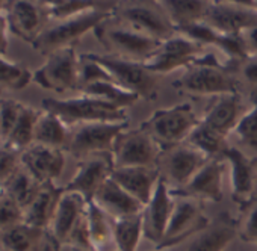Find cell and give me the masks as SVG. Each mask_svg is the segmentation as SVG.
I'll use <instances>...</instances> for the list:
<instances>
[{"label": "cell", "mask_w": 257, "mask_h": 251, "mask_svg": "<svg viewBox=\"0 0 257 251\" xmlns=\"http://www.w3.org/2000/svg\"><path fill=\"white\" fill-rule=\"evenodd\" d=\"M231 68L234 67L221 64L213 53H204L194 65L186 68L182 77L173 82V88L180 94L185 92L197 97L239 94Z\"/></svg>", "instance_id": "cell-1"}, {"label": "cell", "mask_w": 257, "mask_h": 251, "mask_svg": "<svg viewBox=\"0 0 257 251\" xmlns=\"http://www.w3.org/2000/svg\"><path fill=\"white\" fill-rule=\"evenodd\" d=\"M200 122L201 118L195 115L192 106L189 103H182L155 110L150 118L141 124V128L158 143L164 153L183 144Z\"/></svg>", "instance_id": "cell-2"}, {"label": "cell", "mask_w": 257, "mask_h": 251, "mask_svg": "<svg viewBox=\"0 0 257 251\" xmlns=\"http://www.w3.org/2000/svg\"><path fill=\"white\" fill-rule=\"evenodd\" d=\"M43 109L56 115L62 122L80 126L89 122H124L127 121L125 109L116 107L103 100L80 94L73 98H44Z\"/></svg>", "instance_id": "cell-3"}, {"label": "cell", "mask_w": 257, "mask_h": 251, "mask_svg": "<svg viewBox=\"0 0 257 251\" xmlns=\"http://www.w3.org/2000/svg\"><path fill=\"white\" fill-rule=\"evenodd\" d=\"M115 13L116 11L94 10L67 20L55 22L43 31V34L35 40L32 47L46 56L61 49L74 47V44L86 32L95 31L104 22L112 20L115 17Z\"/></svg>", "instance_id": "cell-4"}, {"label": "cell", "mask_w": 257, "mask_h": 251, "mask_svg": "<svg viewBox=\"0 0 257 251\" xmlns=\"http://www.w3.org/2000/svg\"><path fill=\"white\" fill-rule=\"evenodd\" d=\"M85 58L97 62L110 76L113 83L122 89L137 94L140 98L155 100L158 95V79L153 73L147 71L141 62L121 59L112 55L85 53Z\"/></svg>", "instance_id": "cell-5"}, {"label": "cell", "mask_w": 257, "mask_h": 251, "mask_svg": "<svg viewBox=\"0 0 257 251\" xmlns=\"http://www.w3.org/2000/svg\"><path fill=\"white\" fill-rule=\"evenodd\" d=\"M94 32L100 43L109 50V55L141 64L153 56L162 44L128 28L110 25V20L100 25Z\"/></svg>", "instance_id": "cell-6"}, {"label": "cell", "mask_w": 257, "mask_h": 251, "mask_svg": "<svg viewBox=\"0 0 257 251\" xmlns=\"http://www.w3.org/2000/svg\"><path fill=\"white\" fill-rule=\"evenodd\" d=\"M127 128L128 121L80 124L74 132H71L67 150L73 158L79 161H85L97 155L110 156L118 135Z\"/></svg>", "instance_id": "cell-7"}, {"label": "cell", "mask_w": 257, "mask_h": 251, "mask_svg": "<svg viewBox=\"0 0 257 251\" xmlns=\"http://www.w3.org/2000/svg\"><path fill=\"white\" fill-rule=\"evenodd\" d=\"M162 150L158 143L141 128L137 131H124L118 135L110 159L113 168H159Z\"/></svg>", "instance_id": "cell-8"}, {"label": "cell", "mask_w": 257, "mask_h": 251, "mask_svg": "<svg viewBox=\"0 0 257 251\" xmlns=\"http://www.w3.org/2000/svg\"><path fill=\"white\" fill-rule=\"evenodd\" d=\"M174 197L173 213L158 249L176 246L185 239L195 236L210 225V219L204 212L203 201L191 197Z\"/></svg>", "instance_id": "cell-9"}, {"label": "cell", "mask_w": 257, "mask_h": 251, "mask_svg": "<svg viewBox=\"0 0 257 251\" xmlns=\"http://www.w3.org/2000/svg\"><path fill=\"white\" fill-rule=\"evenodd\" d=\"M80 56L74 47L61 49L47 56L44 65L35 73L32 82L55 92L79 91Z\"/></svg>", "instance_id": "cell-10"}, {"label": "cell", "mask_w": 257, "mask_h": 251, "mask_svg": "<svg viewBox=\"0 0 257 251\" xmlns=\"http://www.w3.org/2000/svg\"><path fill=\"white\" fill-rule=\"evenodd\" d=\"M204 53V46L200 43L185 35H174L173 38L164 41L158 52L143 62V65L155 76L167 74L177 68H189Z\"/></svg>", "instance_id": "cell-11"}, {"label": "cell", "mask_w": 257, "mask_h": 251, "mask_svg": "<svg viewBox=\"0 0 257 251\" xmlns=\"http://www.w3.org/2000/svg\"><path fill=\"white\" fill-rule=\"evenodd\" d=\"M210 159L212 158L186 143L164 152L158 167L170 189L177 191L186 186Z\"/></svg>", "instance_id": "cell-12"}, {"label": "cell", "mask_w": 257, "mask_h": 251, "mask_svg": "<svg viewBox=\"0 0 257 251\" xmlns=\"http://www.w3.org/2000/svg\"><path fill=\"white\" fill-rule=\"evenodd\" d=\"M221 158L230 165L231 198L242 209L255 198L257 158H249L234 146H228L222 152Z\"/></svg>", "instance_id": "cell-13"}, {"label": "cell", "mask_w": 257, "mask_h": 251, "mask_svg": "<svg viewBox=\"0 0 257 251\" xmlns=\"http://www.w3.org/2000/svg\"><path fill=\"white\" fill-rule=\"evenodd\" d=\"M204 25L221 34L240 37L246 29L257 26V11L252 2H210Z\"/></svg>", "instance_id": "cell-14"}, {"label": "cell", "mask_w": 257, "mask_h": 251, "mask_svg": "<svg viewBox=\"0 0 257 251\" xmlns=\"http://www.w3.org/2000/svg\"><path fill=\"white\" fill-rule=\"evenodd\" d=\"M113 19L119 20L124 28H128L137 34L161 43L173 38L176 34V29L167 16L161 14L159 10L150 8L147 5H132L116 10Z\"/></svg>", "instance_id": "cell-15"}, {"label": "cell", "mask_w": 257, "mask_h": 251, "mask_svg": "<svg viewBox=\"0 0 257 251\" xmlns=\"http://www.w3.org/2000/svg\"><path fill=\"white\" fill-rule=\"evenodd\" d=\"M5 16L10 25V32L31 44H34L43 34L47 28L46 22L49 20L44 2H29V0L8 2Z\"/></svg>", "instance_id": "cell-16"}, {"label": "cell", "mask_w": 257, "mask_h": 251, "mask_svg": "<svg viewBox=\"0 0 257 251\" xmlns=\"http://www.w3.org/2000/svg\"><path fill=\"white\" fill-rule=\"evenodd\" d=\"M174 207V197L170 191L167 180L161 176L158 186L144 207L143 212V231L144 237L153 242L156 246L164 239L171 213Z\"/></svg>", "instance_id": "cell-17"}, {"label": "cell", "mask_w": 257, "mask_h": 251, "mask_svg": "<svg viewBox=\"0 0 257 251\" xmlns=\"http://www.w3.org/2000/svg\"><path fill=\"white\" fill-rule=\"evenodd\" d=\"M112 170L113 165L110 158H106L104 155L91 156L85 161H80L76 174L64 189L67 192H76L82 195L86 203H92L98 189L110 177Z\"/></svg>", "instance_id": "cell-18"}, {"label": "cell", "mask_w": 257, "mask_h": 251, "mask_svg": "<svg viewBox=\"0 0 257 251\" xmlns=\"http://www.w3.org/2000/svg\"><path fill=\"white\" fill-rule=\"evenodd\" d=\"M222 179H224V159L222 158H212L192 179L191 182L183 186L182 189L171 191L173 195L180 197H191L200 201H213L218 203L222 200L224 189H222Z\"/></svg>", "instance_id": "cell-19"}, {"label": "cell", "mask_w": 257, "mask_h": 251, "mask_svg": "<svg viewBox=\"0 0 257 251\" xmlns=\"http://www.w3.org/2000/svg\"><path fill=\"white\" fill-rule=\"evenodd\" d=\"M22 167L41 185L55 182L64 171V150L32 144L22 152Z\"/></svg>", "instance_id": "cell-20"}, {"label": "cell", "mask_w": 257, "mask_h": 251, "mask_svg": "<svg viewBox=\"0 0 257 251\" xmlns=\"http://www.w3.org/2000/svg\"><path fill=\"white\" fill-rule=\"evenodd\" d=\"M88 203L85 198L76 192H67L64 189V194L58 203L56 212L53 215L52 224L47 230V234L59 245L65 246L67 240L79 222V219L85 215Z\"/></svg>", "instance_id": "cell-21"}, {"label": "cell", "mask_w": 257, "mask_h": 251, "mask_svg": "<svg viewBox=\"0 0 257 251\" xmlns=\"http://www.w3.org/2000/svg\"><path fill=\"white\" fill-rule=\"evenodd\" d=\"M92 203L98 206L112 219L132 218L144 212V204H141L135 197L125 192L110 177L98 189Z\"/></svg>", "instance_id": "cell-22"}, {"label": "cell", "mask_w": 257, "mask_h": 251, "mask_svg": "<svg viewBox=\"0 0 257 251\" xmlns=\"http://www.w3.org/2000/svg\"><path fill=\"white\" fill-rule=\"evenodd\" d=\"M177 32H180L182 35L200 43L201 46L209 44V46L218 47L228 58L230 64L234 67H237L240 62L245 64L246 61H249L240 37H230V35L221 34V32L212 29L210 26H207L204 23L192 25V26L183 28Z\"/></svg>", "instance_id": "cell-23"}, {"label": "cell", "mask_w": 257, "mask_h": 251, "mask_svg": "<svg viewBox=\"0 0 257 251\" xmlns=\"http://www.w3.org/2000/svg\"><path fill=\"white\" fill-rule=\"evenodd\" d=\"M159 168L132 167V168H113L110 179L119 185L125 192L135 197L144 207L150 201L158 182L161 179Z\"/></svg>", "instance_id": "cell-24"}, {"label": "cell", "mask_w": 257, "mask_h": 251, "mask_svg": "<svg viewBox=\"0 0 257 251\" xmlns=\"http://www.w3.org/2000/svg\"><path fill=\"white\" fill-rule=\"evenodd\" d=\"M242 104L239 94H225L216 97V100L206 109L201 116V122L209 129L228 138L242 116Z\"/></svg>", "instance_id": "cell-25"}, {"label": "cell", "mask_w": 257, "mask_h": 251, "mask_svg": "<svg viewBox=\"0 0 257 251\" xmlns=\"http://www.w3.org/2000/svg\"><path fill=\"white\" fill-rule=\"evenodd\" d=\"M237 236V221L224 212L210 225L197 234L188 246V251H225Z\"/></svg>", "instance_id": "cell-26"}, {"label": "cell", "mask_w": 257, "mask_h": 251, "mask_svg": "<svg viewBox=\"0 0 257 251\" xmlns=\"http://www.w3.org/2000/svg\"><path fill=\"white\" fill-rule=\"evenodd\" d=\"M62 194H64V188L56 186L55 182L44 183L38 191L37 197L34 198V201L26 207L23 222L47 231Z\"/></svg>", "instance_id": "cell-27"}, {"label": "cell", "mask_w": 257, "mask_h": 251, "mask_svg": "<svg viewBox=\"0 0 257 251\" xmlns=\"http://www.w3.org/2000/svg\"><path fill=\"white\" fill-rule=\"evenodd\" d=\"M176 32L198 23H204L210 2L204 0H162L158 2Z\"/></svg>", "instance_id": "cell-28"}, {"label": "cell", "mask_w": 257, "mask_h": 251, "mask_svg": "<svg viewBox=\"0 0 257 251\" xmlns=\"http://www.w3.org/2000/svg\"><path fill=\"white\" fill-rule=\"evenodd\" d=\"M86 221L92 251H116L112 218L94 203H88Z\"/></svg>", "instance_id": "cell-29"}, {"label": "cell", "mask_w": 257, "mask_h": 251, "mask_svg": "<svg viewBox=\"0 0 257 251\" xmlns=\"http://www.w3.org/2000/svg\"><path fill=\"white\" fill-rule=\"evenodd\" d=\"M70 137L71 132L65 122H62L56 115L47 110L41 112L35 128L34 144L64 150L70 143Z\"/></svg>", "instance_id": "cell-30"}, {"label": "cell", "mask_w": 257, "mask_h": 251, "mask_svg": "<svg viewBox=\"0 0 257 251\" xmlns=\"http://www.w3.org/2000/svg\"><path fill=\"white\" fill-rule=\"evenodd\" d=\"M47 231L22 222L0 234V245L4 251H40Z\"/></svg>", "instance_id": "cell-31"}, {"label": "cell", "mask_w": 257, "mask_h": 251, "mask_svg": "<svg viewBox=\"0 0 257 251\" xmlns=\"http://www.w3.org/2000/svg\"><path fill=\"white\" fill-rule=\"evenodd\" d=\"M49 20L61 22L67 20L94 10H106L116 11L118 4L115 2H91V0H53V2H44Z\"/></svg>", "instance_id": "cell-32"}, {"label": "cell", "mask_w": 257, "mask_h": 251, "mask_svg": "<svg viewBox=\"0 0 257 251\" xmlns=\"http://www.w3.org/2000/svg\"><path fill=\"white\" fill-rule=\"evenodd\" d=\"M41 186H43L41 183H38L23 167H20L17 170V173L0 189H2L8 197H11L25 212L26 207L37 197Z\"/></svg>", "instance_id": "cell-33"}, {"label": "cell", "mask_w": 257, "mask_h": 251, "mask_svg": "<svg viewBox=\"0 0 257 251\" xmlns=\"http://www.w3.org/2000/svg\"><path fill=\"white\" fill-rule=\"evenodd\" d=\"M80 94L103 100V101L110 103L121 109H127L128 106L135 104L140 100V97L137 94L122 89L121 86H118L116 83H113L110 80L94 82V83L85 86L83 89H80Z\"/></svg>", "instance_id": "cell-34"}, {"label": "cell", "mask_w": 257, "mask_h": 251, "mask_svg": "<svg viewBox=\"0 0 257 251\" xmlns=\"http://www.w3.org/2000/svg\"><path fill=\"white\" fill-rule=\"evenodd\" d=\"M40 115H41V112H38L37 109H34L28 104H23L20 115H19V119L14 126L11 135L5 141V144L11 146L20 152L31 147L34 144L35 128H37Z\"/></svg>", "instance_id": "cell-35"}, {"label": "cell", "mask_w": 257, "mask_h": 251, "mask_svg": "<svg viewBox=\"0 0 257 251\" xmlns=\"http://www.w3.org/2000/svg\"><path fill=\"white\" fill-rule=\"evenodd\" d=\"M113 222V237L116 251H137L143 231V213L132 218L112 219Z\"/></svg>", "instance_id": "cell-36"}, {"label": "cell", "mask_w": 257, "mask_h": 251, "mask_svg": "<svg viewBox=\"0 0 257 251\" xmlns=\"http://www.w3.org/2000/svg\"><path fill=\"white\" fill-rule=\"evenodd\" d=\"M186 143L189 146L198 149L209 158H221L222 152L228 147L225 137L209 129L203 122H200L198 128H195L192 131V134L189 135Z\"/></svg>", "instance_id": "cell-37"}, {"label": "cell", "mask_w": 257, "mask_h": 251, "mask_svg": "<svg viewBox=\"0 0 257 251\" xmlns=\"http://www.w3.org/2000/svg\"><path fill=\"white\" fill-rule=\"evenodd\" d=\"M32 79L34 74L25 65L0 56V92L23 89L32 82Z\"/></svg>", "instance_id": "cell-38"}, {"label": "cell", "mask_w": 257, "mask_h": 251, "mask_svg": "<svg viewBox=\"0 0 257 251\" xmlns=\"http://www.w3.org/2000/svg\"><path fill=\"white\" fill-rule=\"evenodd\" d=\"M231 135L239 141L240 146H243L246 152L254 153L257 158V98L254 100L252 106L243 112Z\"/></svg>", "instance_id": "cell-39"}, {"label": "cell", "mask_w": 257, "mask_h": 251, "mask_svg": "<svg viewBox=\"0 0 257 251\" xmlns=\"http://www.w3.org/2000/svg\"><path fill=\"white\" fill-rule=\"evenodd\" d=\"M25 221L23 209L0 189V234Z\"/></svg>", "instance_id": "cell-40"}, {"label": "cell", "mask_w": 257, "mask_h": 251, "mask_svg": "<svg viewBox=\"0 0 257 251\" xmlns=\"http://www.w3.org/2000/svg\"><path fill=\"white\" fill-rule=\"evenodd\" d=\"M240 210L242 215L237 221V234L243 242L257 245V197Z\"/></svg>", "instance_id": "cell-41"}, {"label": "cell", "mask_w": 257, "mask_h": 251, "mask_svg": "<svg viewBox=\"0 0 257 251\" xmlns=\"http://www.w3.org/2000/svg\"><path fill=\"white\" fill-rule=\"evenodd\" d=\"M23 103L11 98H0V141L5 143L19 119Z\"/></svg>", "instance_id": "cell-42"}, {"label": "cell", "mask_w": 257, "mask_h": 251, "mask_svg": "<svg viewBox=\"0 0 257 251\" xmlns=\"http://www.w3.org/2000/svg\"><path fill=\"white\" fill-rule=\"evenodd\" d=\"M22 167V152L8 146H0V188H2Z\"/></svg>", "instance_id": "cell-43"}, {"label": "cell", "mask_w": 257, "mask_h": 251, "mask_svg": "<svg viewBox=\"0 0 257 251\" xmlns=\"http://www.w3.org/2000/svg\"><path fill=\"white\" fill-rule=\"evenodd\" d=\"M100 80H110V76L104 71L103 67H100L97 62L85 58L83 55L80 56V73H79V91L83 89L85 86L94 83V82H100Z\"/></svg>", "instance_id": "cell-44"}, {"label": "cell", "mask_w": 257, "mask_h": 251, "mask_svg": "<svg viewBox=\"0 0 257 251\" xmlns=\"http://www.w3.org/2000/svg\"><path fill=\"white\" fill-rule=\"evenodd\" d=\"M240 40L243 43L245 52L248 55V59H257V26L246 29L245 32H242Z\"/></svg>", "instance_id": "cell-45"}, {"label": "cell", "mask_w": 257, "mask_h": 251, "mask_svg": "<svg viewBox=\"0 0 257 251\" xmlns=\"http://www.w3.org/2000/svg\"><path fill=\"white\" fill-rule=\"evenodd\" d=\"M10 47V25L5 14H0V56H7Z\"/></svg>", "instance_id": "cell-46"}, {"label": "cell", "mask_w": 257, "mask_h": 251, "mask_svg": "<svg viewBox=\"0 0 257 251\" xmlns=\"http://www.w3.org/2000/svg\"><path fill=\"white\" fill-rule=\"evenodd\" d=\"M242 74H243V77H245L246 82H249L252 85H257V59L246 61L243 64Z\"/></svg>", "instance_id": "cell-47"}, {"label": "cell", "mask_w": 257, "mask_h": 251, "mask_svg": "<svg viewBox=\"0 0 257 251\" xmlns=\"http://www.w3.org/2000/svg\"><path fill=\"white\" fill-rule=\"evenodd\" d=\"M59 245L47 234V237H46V240H44V243H43V246H41V249L40 251H59Z\"/></svg>", "instance_id": "cell-48"}, {"label": "cell", "mask_w": 257, "mask_h": 251, "mask_svg": "<svg viewBox=\"0 0 257 251\" xmlns=\"http://www.w3.org/2000/svg\"><path fill=\"white\" fill-rule=\"evenodd\" d=\"M7 7H8V2H0V14H5Z\"/></svg>", "instance_id": "cell-49"}, {"label": "cell", "mask_w": 257, "mask_h": 251, "mask_svg": "<svg viewBox=\"0 0 257 251\" xmlns=\"http://www.w3.org/2000/svg\"><path fill=\"white\" fill-rule=\"evenodd\" d=\"M252 7H254V10L257 11V0H255V2H252Z\"/></svg>", "instance_id": "cell-50"}, {"label": "cell", "mask_w": 257, "mask_h": 251, "mask_svg": "<svg viewBox=\"0 0 257 251\" xmlns=\"http://www.w3.org/2000/svg\"><path fill=\"white\" fill-rule=\"evenodd\" d=\"M0 251H4V248H2V245H0Z\"/></svg>", "instance_id": "cell-51"}, {"label": "cell", "mask_w": 257, "mask_h": 251, "mask_svg": "<svg viewBox=\"0 0 257 251\" xmlns=\"http://www.w3.org/2000/svg\"><path fill=\"white\" fill-rule=\"evenodd\" d=\"M2 144H4V143H2V141H0V146H2Z\"/></svg>", "instance_id": "cell-52"}, {"label": "cell", "mask_w": 257, "mask_h": 251, "mask_svg": "<svg viewBox=\"0 0 257 251\" xmlns=\"http://www.w3.org/2000/svg\"><path fill=\"white\" fill-rule=\"evenodd\" d=\"M158 251H161V249H158Z\"/></svg>", "instance_id": "cell-53"}]
</instances>
